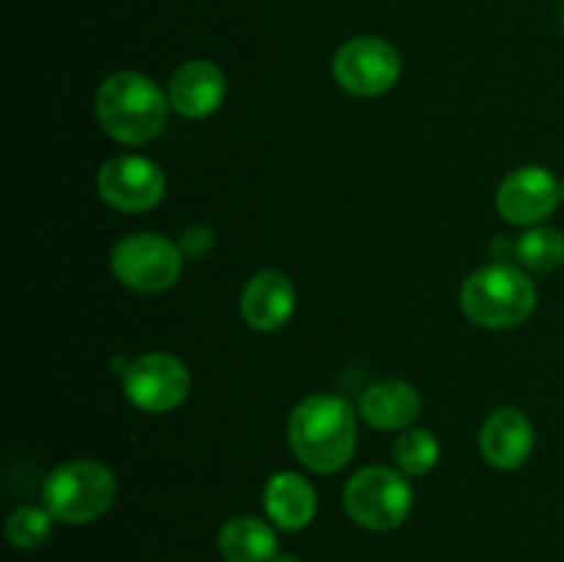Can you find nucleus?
I'll return each instance as SVG.
<instances>
[{"label":"nucleus","instance_id":"nucleus-4","mask_svg":"<svg viewBox=\"0 0 564 562\" xmlns=\"http://www.w3.org/2000/svg\"><path fill=\"white\" fill-rule=\"evenodd\" d=\"M50 516L64 523H88L105 516L116 499V479L97 461H72L53 468L42 485Z\"/></svg>","mask_w":564,"mask_h":562},{"label":"nucleus","instance_id":"nucleus-13","mask_svg":"<svg viewBox=\"0 0 564 562\" xmlns=\"http://www.w3.org/2000/svg\"><path fill=\"white\" fill-rule=\"evenodd\" d=\"M242 317L257 331H275L295 312L292 281L279 270H262L242 290Z\"/></svg>","mask_w":564,"mask_h":562},{"label":"nucleus","instance_id":"nucleus-5","mask_svg":"<svg viewBox=\"0 0 564 562\" xmlns=\"http://www.w3.org/2000/svg\"><path fill=\"white\" fill-rule=\"evenodd\" d=\"M413 507V490L402 474L386 466H369L352 474L345 488V510L358 527L389 532L397 529Z\"/></svg>","mask_w":564,"mask_h":562},{"label":"nucleus","instance_id":"nucleus-11","mask_svg":"<svg viewBox=\"0 0 564 562\" xmlns=\"http://www.w3.org/2000/svg\"><path fill=\"white\" fill-rule=\"evenodd\" d=\"M226 97V77L213 61H187L169 83V102L187 119H204L215 114Z\"/></svg>","mask_w":564,"mask_h":562},{"label":"nucleus","instance_id":"nucleus-6","mask_svg":"<svg viewBox=\"0 0 564 562\" xmlns=\"http://www.w3.org/2000/svg\"><path fill=\"white\" fill-rule=\"evenodd\" d=\"M182 251L169 237L138 231L116 242L110 268L116 279L135 292H163L182 275Z\"/></svg>","mask_w":564,"mask_h":562},{"label":"nucleus","instance_id":"nucleus-23","mask_svg":"<svg viewBox=\"0 0 564 562\" xmlns=\"http://www.w3.org/2000/svg\"><path fill=\"white\" fill-rule=\"evenodd\" d=\"M562 22H564V9H562Z\"/></svg>","mask_w":564,"mask_h":562},{"label":"nucleus","instance_id":"nucleus-9","mask_svg":"<svg viewBox=\"0 0 564 562\" xmlns=\"http://www.w3.org/2000/svg\"><path fill=\"white\" fill-rule=\"evenodd\" d=\"M99 196L121 213H147L163 198L165 176L158 163L135 154L108 160L97 176Z\"/></svg>","mask_w":564,"mask_h":562},{"label":"nucleus","instance_id":"nucleus-22","mask_svg":"<svg viewBox=\"0 0 564 562\" xmlns=\"http://www.w3.org/2000/svg\"><path fill=\"white\" fill-rule=\"evenodd\" d=\"M562 198H564V180H562Z\"/></svg>","mask_w":564,"mask_h":562},{"label":"nucleus","instance_id":"nucleus-16","mask_svg":"<svg viewBox=\"0 0 564 562\" xmlns=\"http://www.w3.org/2000/svg\"><path fill=\"white\" fill-rule=\"evenodd\" d=\"M218 551L226 562H270L279 554V538L253 516L231 518L218 532Z\"/></svg>","mask_w":564,"mask_h":562},{"label":"nucleus","instance_id":"nucleus-3","mask_svg":"<svg viewBox=\"0 0 564 562\" xmlns=\"http://www.w3.org/2000/svg\"><path fill=\"white\" fill-rule=\"evenodd\" d=\"M538 292L529 275L512 264H488L468 275L460 306L471 323L485 328H512L532 314Z\"/></svg>","mask_w":564,"mask_h":562},{"label":"nucleus","instance_id":"nucleus-1","mask_svg":"<svg viewBox=\"0 0 564 562\" xmlns=\"http://www.w3.org/2000/svg\"><path fill=\"white\" fill-rule=\"evenodd\" d=\"M286 435L303 466L319 474L339 472L356 450V413L341 397L314 395L292 411Z\"/></svg>","mask_w":564,"mask_h":562},{"label":"nucleus","instance_id":"nucleus-12","mask_svg":"<svg viewBox=\"0 0 564 562\" xmlns=\"http://www.w3.org/2000/svg\"><path fill=\"white\" fill-rule=\"evenodd\" d=\"M534 446L532 422L518 408H499L479 433V450L496 468H518L529 461Z\"/></svg>","mask_w":564,"mask_h":562},{"label":"nucleus","instance_id":"nucleus-2","mask_svg":"<svg viewBox=\"0 0 564 562\" xmlns=\"http://www.w3.org/2000/svg\"><path fill=\"white\" fill-rule=\"evenodd\" d=\"M169 97L141 72H116L97 91L99 125L121 143L158 138L169 121Z\"/></svg>","mask_w":564,"mask_h":562},{"label":"nucleus","instance_id":"nucleus-7","mask_svg":"<svg viewBox=\"0 0 564 562\" xmlns=\"http://www.w3.org/2000/svg\"><path fill=\"white\" fill-rule=\"evenodd\" d=\"M400 53L389 42L358 36L341 44L334 58V75L356 97H380L400 80Z\"/></svg>","mask_w":564,"mask_h":562},{"label":"nucleus","instance_id":"nucleus-17","mask_svg":"<svg viewBox=\"0 0 564 562\" xmlns=\"http://www.w3.org/2000/svg\"><path fill=\"white\" fill-rule=\"evenodd\" d=\"M516 253L527 268L538 270V273H549V270H556L564 262V235L560 229H551V226L529 229L518 240Z\"/></svg>","mask_w":564,"mask_h":562},{"label":"nucleus","instance_id":"nucleus-21","mask_svg":"<svg viewBox=\"0 0 564 562\" xmlns=\"http://www.w3.org/2000/svg\"><path fill=\"white\" fill-rule=\"evenodd\" d=\"M270 562H297V556H292V554H275Z\"/></svg>","mask_w":564,"mask_h":562},{"label":"nucleus","instance_id":"nucleus-20","mask_svg":"<svg viewBox=\"0 0 564 562\" xmlns=\"http://www.w3.org/2000/svg\"><path fill=\"white\" fill-rule=\"evenodd\" d=\"M213 242H215L213 229H209V226L196 224V226H187V229L182 231L176 246H180L182 257L185 259H204L209 253V248H213Z\"/></svg>","mask_w":564,"mask_h":562},{"label":"nucleus","instance_id":"nucleus-15","mask_svg":"<svg viewBox=\"0 0 564 562\" xmlns=\"http://www.w3.org/2000/svg\"><path fill=\"white\" fill-rule=\"evenodd\" d=\"M358 408H361V417L372 428L400 430L408 428L419 417L422 400H419L416 389L405 380H380V383H372L364 391Z\"/></svg>","mask_w":564,"mask_h":562},{"label":"nucleus","instance_id":"nucleus-19","mask_svg":"<svg viewBox=\"0 0 564 562\" xmlns=\"http://www.w3.org/2000/svg\"><path fill=\"white\" fill-rule=\"evenodd\" d=\"M438 452H441L438 439L424 428L405 430V433L397 439V446H394L397 463H400L402 472L411 474V477H422V474H427L430 468L438 463Z\"/></svg>","mask_w":564,"mask_h":562},{"label":"nucleus","instance_id":"nucleus-10","mask_svg":"<svg viewBox=\"0 0 564 562\" xmlns=\"http://www.w3.org/2000/svg\"><path fill=\"white\" fill-rule=\"evenodd\" d=\"M562 202V182L551 174L549 169L540 165H523V169L512 171L499 187V213L505 215L510 224L527 226L538 224V220L549 218Z\"/></svg>","mask_w":564,"mask_h":562},{"label":"nucleus","instance_id":"nucleus-8","mask_svg":"<svg viewBox=\"0 0 564 562\" xmlns=\"http://www.w3.org/2000/svg\"><path fill=\"white\" fill-rule=\"evenodd\" d=\"M191 391V372L169 353H147L124 369V395L149 413H165L182 406Z\"/></svg>","mask_w":564,"mask_h":562},{"label":"nucleus","instance_id":"nucleus-14","mask_svg":"<svg viewBox=\"0 0 564 562\" xmlns=\"http://www.w3.org/2000/svg\"><path fill=\"white\" fill-rule=\"evenodd\" d=\"M264 510L275 527L297 532L312 523L317 512V494L301 474L279 472L264 485Z\"/></svg>","mask_w":564,"mask_h":562},{"label":"nucleus","instance_id":"nucleus-18","mask_svg":"<svg viewBox=\"0 0 564 562\" xmlns=\"http://www.w3.org/2000/svg\"><path fill=\"white\" fill-rule=\"evenodd\" d=\"M50 532H53V516L47 507H20L6 521V538L22 551H33L47 543Z\"/></svg>","mask_w":564,"mask_h":562}]
</instances>
